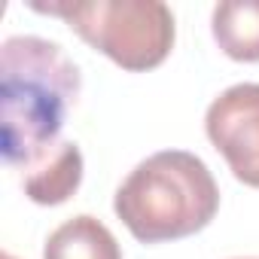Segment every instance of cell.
I'll return each instance as SVG.
<instances>
[{
  "mask_svg": "<svg viewBox=\"0 0 259 259\" xmlns=\"http://www.w3.org/2000/svg\"><path fill=\"white\" fill-rule=\"evenodd\" d=\"M43 259H122V247L98 217L79 213L46 238Z\"/></svg>",
  "mask_w": 259,
  "mask_h": 259,
  "instance_id": "obj_6",
  "label": "cell"
},
{
  "mask_svg": "<svg viewBox=\"0 0 259 259\" xmlns=\"http://www.w3.org/2000/svg\"><path fill=\"white\" fill-rule=\"evenodd\" d=\"M241 259H256V256H241Z\"/></svg>",
  "mask_w": 259,
  "mask_h": 259,
  "instance_id": "obj_9",
  "label": "cell"
},
{
  "mask_svg": "<svg viewBox=\"0 0 259 259\" xmlns=\"http://www.w3.org/2000/svg\"><path fill=\"white\" fill-rule=\"evenodd\" d=\"M28 7L67 22L82 43L128 73L159 67L177 37L174 13L162 0H31Z\"/></svg>",
  "mask_w": 259,
  "mask_h": 259,
  "instance_id": "obj_3",
  "label": "cell"
},
{
  "mask_svg": "<svg viewBox=\"0 0 259 259\" xmlns=\"http://www.w3.org/2000/svg\"><path fill=\"white\" fill-rule=\"evenodd\" d=\"M204 132L235 180L259 189V82L220 92L204 113Z\"/></svg>",
  "mask_w": 259,
  "mask_h": 259,
  "instance_id": "obj_4",
  "label": "cell"
},
{
  "mask_svg": "<svg viewBox=\"0 0 259 259\" xmlns=\"http://www.w3.org/2000/svg\"><path fill=\"white\" fill-rule=\"evenodd\" d=\"M210 31L232 61H259V0H223L210 13Z\"/></svg>",
  "mask_w": 259,
  "mask_h": 259,
  "instance_id": "obj_7",
  "label": "cell"
},
{
  "mask_svg": "<svg viewBox=\"0 0 259 259\" xmlns=\"http://www.w3.org/2000/svg\"><path fill=\"white\" fill-rule=\"evenodd\" d=\"M82 183V153L73 141H58L37 165L22 174V189L34 204L55 207L76 195Z\"/></svg>",
  "mask_w": 259,
  "mask_h": 259,
  "instance_id": "obj_5",
  "label": "cell"
},
{
  "mask_svg": "<svg viewBox=\"0 0 259 259\" xmlns=\"http://www.w3.org/2000/svg\"><path fill=\"white\" fill-rule=\"evenodd\" d=\"M79 67L52 40L19 34L0 46L4 162L28 171L55 144L79 98Z\"/></svg>",
  "mask_w": 259,
  "mask_h": 259,
  "instance_id": "obj_1",
  "label": "cell"
},
{
  "mask_svg": "<svg viewBox=\"0 0 259 259\" xmlns=\"http://www.w3.org/2000/svg\"><path fill=\"white\" fill-rule=\"evenodd\" d=\"M113 210L141 244L180 241L210 226L220 210V186L195 153L162 150L122 180Z\"/></svg>",
  "mask_w": 259,
  "mask_h": 259,
  "instance_id": "obj_2",
  "label": "cell"
},
{
  "mask_svg": "<svg viewBox=\"0 0 259 259\" xmlns=\"http://www.w3.org/2000/svg\"><path fill=\"white\" fill-rule=\"evenodd\" d=\"M4 259H16V256H13V253H4Z\"/></svg>",
  "mask_w": 259,
  "mask_h": 259,
  "instance_id": "obj_8",
  "label": "cell"
}]
</instances>
